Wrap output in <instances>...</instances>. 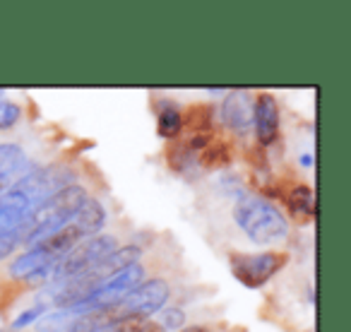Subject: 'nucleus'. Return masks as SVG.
<instances>
[{
	"mask_svg": "<svg viewBox=\"0 0 351 332\" xmlns=\"http://www.w3.org/2000/svg\"><path fill=\"white\" fill-rule=\"evenodd\" d=\"M197 159H200L207 169H219V166L229 164L231 156H229V150H226L224 142H210V145L200 152V156H197Z\"/></svg>",
	"mask_w": 351,
	"mask_h": 332,
	"instance_id": "nucleus-15",
	"label": "nucleus"
},
{
	"mask_svg": "<svg viewBox=\"0 0 351 332\" xmlns=\"http://www.w3.org/2000/svg\"><path fill=\"white\" fill-rule=\"evenodd\" d=\"M5 330V322H3V318H0V332Z\"/></svg>",
	"mask_w": 351,
	"mask_h": 332,
	"instance_id": "nucleus-23",
	"label": "nucleus"
},
{
	"mask_svg": "<svg viewBox=\"0 0 351 332\" xmlns=\"http://www.w3.org/2000/svg\"><path fill=\"white\" fill-rule=\"evenodd\" d=\"M75 318H77V313H75L73 308H58V311L41 318L39 330L41 332H68Z\"/></svg>",
	"mask_w": 351,
	"mask_h": 332,
	"instance_id": "nucleus-14",
	"label": "nucleus"
},
{
	"mask_svg": "<svg viewBox=\"0 0 351 332\" xmlns=\"http://www.w3.org/2000/svg\"><path fill=\"white\" fill-rule=\"evenodd\" d=\"M56 263H58V260L51 258L44 248L34 246V248H29L27 253H22L20 258L12 260L10 277L12 279H41L56 268Z\"/></svg>",
	"mask_w": 351,
	"mask_h": 332,
	"instance_id": "nucleus-8",
	"label": "nucleus"
},
{
	"mask_svg": "<svg viewBox=\"0 0 351 332\" xmlns=\"http://www.w3.org/2000/svg\"><path fill=\"white\" fill-rule=\"evenodd\" d=\"M142 250L137 248V246H123V248H116L108 258H104L101 263L97 265V268L92 270L94 274H97L99 279H108L113 277L116 272H121V270L130 268V265H137V260H140Z\"/></svg>",
	"mask_w": 351,
	"mask_h": 332,
	"instance_id": "nucleus-9",
	"label": "nucleus"
},
{
	"mask_svg": "<svg viewBox=\"0 0 351 332\" xmlns=\"http://www.w3.org/2000/svg\"><path fill=\"white\" fill-rule=\"evenodd\" d=\"M22 116V108L15 102H8V99H0V130H8L12 128Z\"/></svg>",
	"mask_w": 351,
	"mask_h": 332,
	"instance_id": "nucleus-18",
	"label": "nucleus"
},
{
	"mask_svg": "<svg viewBox=\"0 0 351 332\" xmlns=\"http://www.w3.org/2000/svg\"><path fill=\"white\" fill-rule=\"evenodd\" d=\"M178 332H210V330L202 325H193V327H183V330H178Z\"/></svg>",
	"mask_w": 351,
	"mask_h": 332,
	"instance_id": "nucleus-22",
	"label": "nucleus"
},
{
	"mask_svg": "<svg viewBox=\"0 0 351 332\" xmlns=\"http://www.w3.org/2000/svg\"><path fill=\"white\" fill-rule=\"evenodd\" d=\"M183 130V116L173 104H161L156 116V132L166 140H176Z\"/></svg>",
	"mask_w": 351,
	"mask_h": 332,
	"instance_id": "nucleus-11",
	"label": "nucleus"
},
{
	"mask_svg": "<svg viewBox=\"0 0 351 332\" xmlns=\"http://www.w3.org/2000/svg\"><path fill=\"white\" fill-rule=\"evenodd\" d=\"M212 108L210 106H193L191 118H188V126L195 132H212Z\"/></svg>",
	"mask_w": 351,
	"mask_h": 332,
	"instance_id": "nucleus-17",
	"label": "nucleus"
},
{
	"mask_svg": "<svg viewBox=\"0 0 351 332\" xmlns=\"http://www.w3.org/2000/svg\"><path fill=\"white\" fill-rule=\"evenodd\" d=\"M25 164V152L17 145H0V183L17 174Z\"/></svg>",
	"mask_w": 351,
	"mask_h": 332,
	"instance_id": "nucleus-13",
	"label": "nucleus"
},
{
	"mask_svg": "<svg viewBox=\"0 0 351 332\" xmlns=\"http://www.w3.org/2000/svg\"><path fill=\"white\" fill-rule=\"evenodd\" d=\"M25 239H27L25 222H22L20 226H15V229H10V231H0V260L8 258V255H10L20 244H25Z\"/></svg>",
	"mask_w": 351,
	"mask_h": 332,
	"instance_id": "nucleus-16",
	"label": "nucleus"
},
{
	"mask_svg": "<svg viewBox=\"0 0 351 332\" xmlns=\"http://www.w3.org/2000/svg\"><path fill=\"white\" fill-rule=\"evenodd\" d=\"M253 108L255 97L245 89H234L226 94L224 104H221V121L236 132H243L253 126Z\"/></svg>",
	"mask_w": 351,
	"mask_h": 332,
	"instance_id": "nucleus-6",
	"label": "nucleus"
},
{
	"mask_svg": "<svg viewBox=\"0 0 351 332\" xmlns=\"http://www.w3.org/2000/svg\"><path fill=\"white\" fill-rule=\"evenodd\" d=\"M116 248H118V241L108 234H99L87 241H80L68 255H63L56 263V268L51 270V277H53V282H68V279L82 277V274L92 272Z\"/></svg>",
	"mask_w": 351,
	"mask_h": 332,
	"instance_id": "nucleus-2",
	"label": "nucleus"
},
{
	"mask_svg": "<svg viewBox=\"0 0 351 332\" xmlns=\"http://www.w3.org/2000/svg\"><path fill=\"white\" fill-rule=\"evenodd\" d=\"M234 220L253 244L269 246L287 239L289 224L284 215L260 195H241L234 207Z\"/></svg>",
	"mask_w": 351,
	"mask_h": 332,
	"instance_id": "nucleus-1",
	"label": "nucleus"
},
{
	"mask_svg": "<svg viewBox=\"0 0 351 332\" xmlns=\"http://www.w3.org/2000/svg\"><path fill=\"white\" fill-rule=\"evenodd\" d=\"M186 313L181 308H161V327L164 330H183Z\"/></svg>",
	"mask_w": 351,
	"mask_h": 332,
	"instance_id": "nucleus-19",
	"label": "nucleus"
},
{
	"mask_svg": "<svg viewBox=\"0 0 351 332\" xmlns=\"http://www.w3.org/2000/svg\"><path fill=\"white\" fill-rule=\"evenodd\" d=\"M253 123L258 132L260 145H272L279 135V106L272 94H260L255 97L253 108Z\"/></svg>",
	"mask_w": 351,
	"mask_h": 332,
	"instance_id": "nucleus-7",
	"label": "nucleus"
},
{
	"mask_svg": "<svg viewBox=\"0 0 351 332\" xmlns=\"http://www.w3.org/2000/svg\"><path fill=\"white\" fill-rule=\"evenodd\" d=\"M44 311H46V306H34V308H29V311H25L15 322H12V330H22V327H27L29 322H34L36 318L44 316Z\"/></svg>",
	"mask_w": 351,
	"mask_h": 332,
	"instance_id": "nucleus-20",
	"label": "nucleus"
},
{
	"mask_svg": "<svg viewBox=\"0 0 351 332\" xmlns=\"http://www.w3.org/2000/svg\"><path fill=\"white\" fill-rule=\"evenodd\" d=\"M169 296H171V289L164 279H159V277L147 279L140 287L132 289L125 298H121V301L113 306V313H116L118 320H121V318H142V320H147L152 313L161 311V308L166 306Z\"/></svg>",
	"mask_w": 351,
	"mask_h": 332,
	"instance_id": "nucleus-4",
	"label": "nucleus"
},
{
	"mask_svg": "<svg viewBox=\"0 0 351 332\" xmlns=\"http://www.w3.org/2000/svg\"><path fill=\"white\" fill-rule=\"evenodd\" d=\"M73 224L77 226L84 236L97 234V231H101V226L106 224V207H104L97 198H87V200L82 202V207L75 212Z\"/></svg>",
	"mask_w": 351,
	"mask_h": 332,
	"instance_id": "nucleus-10",
	"label": "nucleus"
},
{
	"mask_svg": "<svg viewBox=\"0 0 351 332\" xmlns=\"http://www.w3.org/2000/svg\"><path fill=\"white\" fill-rule=\"evenodd\" d=\"M70 181H73V174L68 169H63V166H46V169H39V171L27 174L15 188L29 198L36 210L44 202H49L58 191L70 186Z\"/></svg>",
	"mask_w": 351,
	"mask_h": 332,
	"instance_id": "nucleus-5",
	"label": "nucleus"
},
{
	"mask_svg": "<svg viewBox=\"0 0 351 332\" xmlns=\"http://www.w3.org/2000/svg\"><path fill=\"white\" fill-rule=\"evenodd\" d=\"M287 263L284 253H231L229 268L231 274L239 279L243 287L260 289L279 272Z\"/></svg>",
	"mask_w": 351,
	"mask_h": 332,
	"instance_id": "nucleus-3",
	"label": "nucleus"
},
{
	"mask_svg": "<svg viewBox=\"0 0 351 332\" xmlns=\"http://www.w3.org/2000/svg\"><path fill=\"white\" fill-rule=\"evenodd\" d=\"M140 332H166V330L161 325H156V322H145V327Z\"/></svg>",
	"mask_w": 351,
	"mask_h": 332,
	"instance_id": "nucleus-21",
	"label": "nucleus"
},
{
	"mask_svg": "<svg viewBox=\"0 0 351 332\" xmlns=\"http://www.w3.org/2000/svg\"><path fill=\"white\" fill-rule=\"evenodd\" d=\"M287 205L293 215L298 217H311L315 212V193L311 191L308 186H296L289 191Z\"/></svg>",
	"mask_w": 351,
	"mask_h": 332,
	"instance_id": "nucleus-12",
	"label": "nucleus"
}]
</instances>
